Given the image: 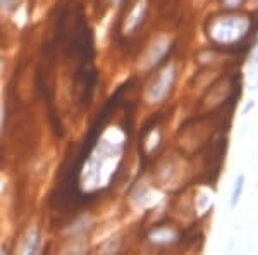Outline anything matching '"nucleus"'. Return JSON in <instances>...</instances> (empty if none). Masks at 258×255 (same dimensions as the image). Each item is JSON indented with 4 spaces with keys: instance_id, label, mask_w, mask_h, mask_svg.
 I'll list each match as a JSON object with an SVG mask.
<instances>
[{
    "instance_id": "obj_1",
    "label": "nucleus",
    "mask_w": 258,
    "mask_h": 255,
    "mask_svg": "<svg viewBox=\"0 0 258 255\" xmlns=\"http://www.w3.org/2000/svg\"><path fill=\"white\" fill-rule=\"evenodd\" d=\"M172 81H174V69L167 68L159 78H157V81L152 85V88H150V98L152 100L164 98L165 95L169 93L170 86H172Z\"/></svg>"
},
{
    "instance_id": "obj_2",
    "label": "nucleus",
    "mask_w": 258,
    "mask_h": 255,
    "mask_svg": "<svg viewBox=\"0 0 258 255\" xmlns=\"http://www.w3.org/2000/svg\"><path fill=\"white\" fill-rule=\"evenodd\" d=\"M38 246H40V231L36 228H30L26 231V235L23 236L19 245V252L21 253H35L38 252Z\"/></svg>"
},
{
    "instance_id": "obj_3",
    "label": "nucleus",
    "mask_w": 258,
    "mask_h": 255,
    "mask_svg": "<svg viewBox=\"0 0 258 255\" xmlns=\"http://www.w3.org/2000/svg\"><path fill=\"white\" fill-rule=\"evenodd\" d=\"M243 188H244V174H239L238 179H236V185L234 190H232V196H231V209H234L238 206L241 193H243Z\"/></svg>"
},
{
    "instance_id": "obj_4",
    "label": "nucleus",
    "mask_w": 258,
    "mask_h": 255,
    "mask_svg": "<svg viewBox=\"0 0 258 255\" xmlns=\"http://www.w3.org/2000/svg\"><path fill=\"white\" fill-rule=\"evenodd\" d=\"M21 0H0V11L6 12V14H11L12 11H16L19 7Z\"/></svg>"
},
{
    "instance_id": "obj_5",
    "label": "nucleus",
    "mask_w": 258,
    "mask_h": 255,
    "mask_svg": "<svg viewBox=\"0 0 258 255\" xmlns=\"http://www.w3.org/2000/svg\"><path fill=\"white\" fill-rule=\"evenodd\" d=\"M4 119H6V106H4V100H0V133L4 128Z\"/></svg>"
},
{
    "instance_id": "obj_6",
    "label": "nucleus",
    "mask_w": 258,
    "mask_h": 255,
    "mask_svg": "<svg viewBox=\"0 0 258 255\" xmlns=\"http://www.w3.org/2000/svg\"><path fill=\"white\" fill-rule=\"evenodd\" d=\"M2 69H4V61L0 59V73H2Z\"/></svg>"
},
{
    "instance_id": "obj_7",
    "label": "nucleus",
    "mask_w": 258,
    "mask_h": 255,
    "mask_svg": "<svg viewBox=\"0 0 258 255\" xmlns=\"http://www.w3.org/2000/svg\"><path fill=\"white\" fill-rule=\"evenodd\" d=\"M255 88H258V83H256V85H255Z\"/></svg>"
}]
</instances>
